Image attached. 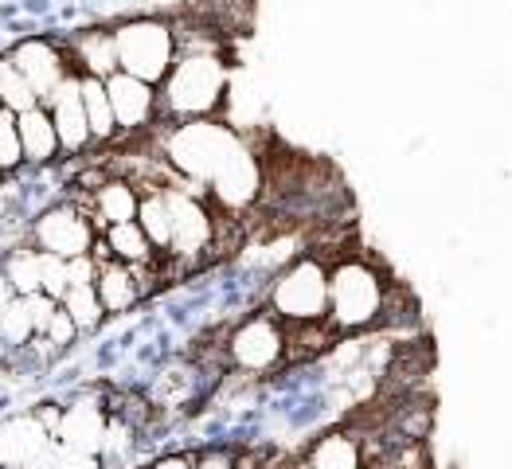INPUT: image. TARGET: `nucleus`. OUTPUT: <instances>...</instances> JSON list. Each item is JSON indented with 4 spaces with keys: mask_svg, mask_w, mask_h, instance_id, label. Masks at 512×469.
Returning a JSON list of instances; mask_svg holds the SVG:
<instances>
[{
    "mask_svg": "<svg viewBox=\"0 0 512 469\" xmlns=\"http://www.w3.org/2000/svg\"><path fill=\"white\" fill-rule=\"evenodd\" d=\"M227 90H231V67L219 51H208V47L180 51V59L172 63L165 83L157 86L161 126L165 122L212 118L215 110L227 102Z\"/></svg>",
    "mask_w": 512,
    "mask_h": 469,
    "instance_id": "1",
    "label": "nucleus"
},
{
    "mask_svg": "<svg viewBox=\"0 0 512 469\" xmlns=\"http://www.w3.org/2000/svg\"><path fill=\"white\" fill-rule=\"evenodd\" d=\"M387 313L384 274L364 258H344L329 270V325L337 333H364Z\"/></svg>",
    "mask_w": 512,
    "mask_h": 469,
    "instance_id": "2",
    "label": "nucleus"
},
{
    "mask_svg": "<svg viewBox=\"0 0 512 469\" xmlns=\"http://www.w3.org/2000/svg\"><path fill=\"white\" fill-rule=\"evenodd\" d=\"M270 313L290 329H317L325 317H329V266L317 255H301L290 258L274 282H270V294H266Z\"/></svg>",
    "mask_w": 512,
    "mask_h": 469,
    "instance_id": "3",
    "label": "nucleus"
},
{
    "mask_svg": "<svg viewBox=\"0 0 512 469\" xmlns=\"http://www.w3.org/2000/svg\"><path fill=\"white\" fill-rule=\"evenodd\" d=\"M239 145V133L215 118H196V122H169V129L161 133V149L165 161L180 172L192 188H208L215 169L223 165V157Z\"/></svg>",
    "mask_w": 512,
    "mask_h": 469,
    "instance_id": "4",
    "label": "nucleus"
},
{
    "mask_svg": "<svg viewBox=\"0 0 512 469\" xmlns=\"http://www.w3.org/2000/svg\"><path fill=\"white\" fill-rule=\"evenodd\" d=\"M114 43H118V71L153 86L165 83L172 63L180 59V32L165 16H129L114 24Z\"/></svg>",
    "mask_w": 512,
    "mask_h": 469,
    "instance_id": "5",
    "label": "nucleus"
},
{
    "mask_svg": "<svg viewBox=\"0 0 512 469\" xmlns=\"http://www.w3.org/2000/svg\"><path fill=\"white\" fill-rule=\"evenodd\" d=\"M172 208V243L165 255L172 262L196 266L215 247V215L192 188H165Z\"/></svg>",
    "mask_w": 512,
    "mask_h": 469,
    "instance_id": "6",
    "label": "nucleus"
},
{
    "mask_svg": "<svg viewBox=\"0 0 512 469\" xmlns=\"http://www.w3.org/2000/svg\"><path fill=\"white\" fill-rule=\"evenodd\" d=\"M262 188H266L262 157L255 153V145H247V141L239 137V145H235V149L223 157V165L215 169L208 192H212V200L223 212L239 215V212H247V208H255Z\"/></svg>",
    "mask_w": 512,
    "mask_h": 469,
    "instance_id": "7",
    "label": "nucleus"
},
{
    "mask_svg": "<svg viewBox=\"0 0 512 469\" xmlns=\"http://www.w3.org/2000/svg\"><path fill=\"white\" fill-rule=\"evenodd\" d=\"M286 344H290V333L286 325L274 317V313H255L247 317L231 337L223 344L227 360L243 372H270L278 368V360L286 356Z\"/></svg>",
    "mask_w": 512,
    "mask_h": 469,
    "instance_id": "8",
    "label": "nucleus"
},
{
    "mask_svg": "<svg viewBox=\"0 0 512 469\" xmlns=\"http://www.w3.org/2000/svg\"><path fill=\"white\" fill-rule=\"evenodd\" d=\"M32 243L47 251V255L59 258H79L90 255L94 243H98V231H94V215L75 208V204H55L32 219Z\"/></svg>",
    "mask_w": 512,
    "mask_h": 469,
    "instance_id": "9",
    "label": "nucleus"
},
{
    "mask_svg": "<svg viewBox=\"0 0 512 469\" xmlns=\"http://www.w3.org/2000/svg\"><path fill=\"white\" fill-rule=\"evenodd\" d=\"M8 59H12V63L20 67V75L32 83V90L40 94V102H47V98L59 90V83L75 71L67 47L55 43L51 36H28V40H20L8 51Z\"/></svg>",
    "mask_w": 512,
    "mask_h": 469,
    "instance_id": "10",
    "label": "nucleus"
},
{
    "mask_svg": "<svg viewBox=\"0 0 512 469\" xmlns=\"http://www.w3.org/2000/svg\"><path fill=\"white\" fill-rule=\"evenodd\" d=\"M106 427H110V407L98 395H75L59 415L55 442L67 446V450L102 454L106 450Z\"/></svg>",
    "mask_w": 512,
    "mask_h": 469,
    "instance_id": "11",
    "label": "nucleus"
},
{
    "mask_svg": "<svg viewBox=\"0 0 512 469\" xmlns=\"http://www.w3.org/2000/svg\"><path fill=\"white\" fill-rule=\"evenodd\" d=\"M106 94H110V106H114V118H118V133H145L161 122V102H157V86L141 83L126 71H114L106 79Z\"/></svg>",
    "mask_w": 512,
    "mask_h": 469,
    "instance_id": "12",
    "label": "nucleus"
},
{
    "mask_svg": "<svg viewBox=\"0 0 512 469\" xmlns=\"http://www.w3.org/2000/svg\"><path fill=\"white\" fill-rule=\"evenodd\" d=\"M43 106H47V114H51V122H55V133H59L63 153H86V145H94L90 126H86L83 75H79V71H71Z\"/></svg>",
    "mask_w": 512,
    "mask_h": 469,
    "instance_id": "13",
    "label": "nucleus"
},
{
    "mask_svg": "<svg viewBox=\"0 0 512 469\" xmlns=\"http://www.w3.org/2000/svg\"><path fill=\"white\" fill-rule=\"evenodd\" d=\"M94 290H98V301H102L106 313H126V309H133L137 301L153 290V282L141 270L126 266V262L102 255L98 258V274H94Z\"/></svg>",
    "mask_w": 512,
    "mask_h": 469,
    "instance_id": "14",
    "label": "nucleus"
},
{
    "mask_svg": "<svg viewBox=\"0 0 512 469\" xmlns=\"http://www.w3.org/2000/svg\"><path fill=\"white\" fill-rule=\"evenodd\" d=\"M47 446H55V434L43 427L36 411H24L0 423V466H28Z\"/></svg>",
    "mask_w": 512,
    "mask_h": 469,
    "instance_id": "15",
    "label": "nucleus"
},
{
    "mask_svg": "<svg viewBox=\"0 0 512 469\" xmlns=\"http://www.w3.org/2000/svg\"><path fill=\"white\" fill-rule=\"evenodd\" d=\"M94 255L118 258V262H126V266L141 270V274H145V270H153V266L161 262V251L149 243V235H145V227H141L137 219L106 227V235L94 243Z\"/></svg>",
    "mask_w": 512,
    "mask_h": 469,
    "instance_id": "16",
    "label": "nucleus"
},
{
    "mask_svg": "<svg viewBox=\"0 0 512 469\" xmlns=\"http://www.w3.org/2000/svg\"><path fill=\"white\" fill-rule=\"evenodd\" d=\"M67 55H71V67L79 75L90 79H110L118 71V43H114V28H86L75 32L67 43Z\"/></svg>",
    "mask_w": 512,
    "mask_h": 469,
    "instance_id": "17",
    "label": "nucleus"
},
{
    "mask_svg": "<svg viewBox=\"0 0 512 469\" xmlns=\"http://www.w3.org/2000/svg\"><path fill=\"white\" fill-rule=\"evenodd\" d=\"M16 129H20V145H24V165H51L63 153L55 122H51L43 102L24 110V114H16Z\"/></svg>",
    "mask_w": 512,
    "mask_h": 469,
    "instance_id": "18",
    "label": "nucleus"
},
{
    "mask_svg": "<svg viewBox=\"0 0 512 469\" xmlns=\"http://www.w3.org/2000/svg\"><path fill=\"white\" fill-rule=\"evenodd\" d=\"M90 204H94L90 208L94 223H102V227L129 223V219H137V208H141V188L133 180H126V176H114V180H102L94 188Z\"/></svg>",
    "mask_w": 512,
    "mask_h": 469,
    "instance_id": "19",
    "label": "nucleus"
},
{
    "mask_svg": "<svg viewBox=\"0 0 512 469\" xmlns=\"http://www.w3.org/2000/svg\"><path fill=\"white\" fill-rule=\"evenodd\" d=\"M313 469H364V442L348 430H333V434H321L313 446H309V458Z\"/></svg>",
    "mask_w": 512,
    "mask_h": 469,
    "instance_id": "20",
    "label": "nucleus"
},
{
    "mask_svg": "<svg viewBox=\"0 0 512 469\" xmlns=\"http://www.w3.org/2000/svg\"><path fill=\"white\" fill-rule=\"evenodd\" d=\"M0 270H4V278L12 282V290H16L20 298L40 294L43 290V251L36 243L12 247V251L4 255V262H0Z\"/></svg>",
    "mask_w": 512,
    "mask_h": 469,
    "instance_id": "21",
    "label": "nucleus"
},
{
    "mask_svg": "<svg viewBox=\"0 0 512 469\" xmlns=\"http://www.w3.org/2000/svg\"><path fill=\"white\" fill-rule=\"evenodd\" d=\"M137 223L145 227V235H149V243L161 251H169L172 243V208H169V192L161 188V184H153V188H145L141 192V208H137Z\"/></svg>",
    "mask_w": 512,
    "mask_h": 469,
    "instance_id": "22",
    "label": "nucleus"
},
{
    "mask_svg": "<svg viewBox=\"0 0 512 469\" xmlns=\"http://www.w3.org/2000/svg\"><path fill=\"white\" fill-rule=\"evenodd\" d=\"M83 106H86L90 137H94L98 145L114 141V137H118V118H114V106H110V94H106V83H102V79L83 75Z\"/></svg>",
    "mask_w": 512,
    "mask_h": 469,
    "instance_id": "23",
    "label": "nucleus"
},
{
    "mask_svg": "<svg viewBox=\"0 0 512 469\" xmlns=\"http://www.w3.org/2000/svg\"><path fill=\"white\" fill-rule=\"evenodd\" d=\"M32 106H40V94L32 90V83L20 75V67L8 55H0V110L24 114Z\"/></svg>",
    "mask_w": 512,
    "mask_h": 469,
    "instance_id": "24",
    "label": "nucleus"
},
{
    "mask_svg": "<svg viewBox=\"0 0 512 469\" xmlns=\"http://www.w3.org/2000/svg\"><path fill=\"white\" fill-rule=\"evenodd\" d=\"M59 305L71 313V321H75L79 333H94L102 325V317H106V309H102L94 286H67V294L59 298Z\"/></svg>",
    "mask_w": 512,
    "mask_h": 469,
    "instance_id": "25",
    "label": "nucleus"
},
{
    "mask_svg": "<svg viewBox=\"0 0 512 469\" xmlns=\"http://www.w3.org/2000/svg\"><path fill=\"white\" fill-rule=\"evenodd\" d=\"M0 341L8 348H28L36 341V325H32V313H28V301L16 298L4 313H0Z\"/></svg>",
    "mask_w": 512,
    "mask_h": 469,
    "instance_id": "26",
    "label": "nucleus"
},
{
    "mask_svg": "<svg viewBox=\"0 0 512 469\" xmlns=\"http://www.w3.org/2000/svg\"><path fill=\"white\" fill-rule=\"evenodd\" d=\"M24 169V145H20V129H16V114L0 110V176Z\"/></svg>",
    "mask_w": 512,
    "mask_h": 469,
    "instance_id": "27",
    "label": "nucleus"
},
{
    "mask_svg": "<svg viewBox=\"0 0 512 469\" xmlns=\"http://www.w3.org/2000/svg\"><path fill=\"white\" fill-rule=\"evenodd\" d=\"M384 469H430L427 446L423 442H395L384 458Z\"/></svg>",
    "mask_w": 512,
    "mask_h": 469,
    "instance_id": "28",
    "label": "nucleus"
},
{
    "mask_svg": "<svg viewBox=\"0 0 512 469\" xmlns=\"http://www.w3.org/2000/svg\"><path fill=\"white\" fill-rule=\"evenodd\" d=\"M67 286H71V278H67V258L47 255V251H43V290L40 294L59 301L63 294H67Z\"/></svg>",
    "mask_w": 512,
    "mask_h": 469,
    "instance_id": "29",
    "label": "nucleus"
},
{
    "mask_svg": "<svg viewBox=\"0 0 512 469\" xmlns=\"http://www.w3.org/2000/svg\"><path fill=\"white\" fill-rule=\"evenodd\" d=\"M75 337H79V329H75L71 313L59 305V309H55V317H51V325L43 329V341L51 344L55 352H63V348H71V344H75Z\"/></svg>",
    "mask_w": 512,
    "mask_h": 469,
    "instance_id": "30",
    "label": "nucleus"
},
{
    "mask_svg": "<svg viewBox=\"0 0 512 469\" xmlns=\"http://www.w3.org/2000/svg\"><path fill=\"white\" fill-rule=\"evenodd\" d=\"M28 313H32V325H36V337H43V329L51 325V317H55V309H59V301L47 298V294H28Z\"/></svg>",
    "mask_w": 512,
    "mask_h": 469,
    "instance_id": "31",
    "label": "nucleus"
},
{
    "mask_svg": "<svg viewBox=\"0 0 512 469\" xmlns=\"http://www.w3.org/2000/svg\"><path fill=\"white\" fill-rule=\"evenodd\" d=\"M55 469H102V454H83V450H67V446H59Z\"/></svg>",
    "mask_w": 512,
    "mask_h": 469,
    "instance_id": "32",
    "label": "nucleus"
},
{
    "mask_svg": "<svg viewBox=\"0 0 512 469\" xmlns=\"http://www.w3.org/2000/svg\"><path fill=\"white\" fill-rule=\"evenodd\" d=\"M196 469H239V462L227 454V450H204L196 458Z\"/></svg>",
    "mask_w": 512,
    "mask_h": 469,
    "instance_id": "33",
    "label": "nucleus"
},
{
    "mask_svg": "<svg viewBox=\"0 0 512 469\" xmlns=\"http://www.w3.org/2000/svg\"><path fill=\"white\" fill-rule=\"evenodd\" d=\"M153 469H196L192 458H184V454H169V458H161Z\"/></svg>",
    "mask_w": 512,
    "mask_h": 469,
    "instance_id": "34",
    "label": "nucleus"
},
{
    "mask_svg": "<svg viewBox=\"0 0 512 469\" xmlns=\"http://www.w3.org/2000/svg\"><path fill=\"white\" fill-rule=\"evenodd\" d=\"M16 298H20V294L12 290V282H8V278H4V270H0V313H4Z\"/></svg>",
    "mask_w": 512,
    "mask_h": 469,
    "instance_id": "35",
    "label": "nucleus"
},
{
    "mask_svg": "<svg viewBox=\"0 0 512 469\" xmlns=\"http://www.w3.org/2000/svg\"><path fill=\"white\" fill-rule=\"evenodd\" d=\"M290 469H313V466H309V462H298V466H290Z\"/></svg>",
    "mask_w": 512,
    "mask_h": 469,
    "instance_id": "36",
    "label": "nucleus"
},
{
    "mask_svg": "<svg viewBox=\"0 0 512 469\" xmlns=\"http://www.w3.org/2000/svg\"><path fill=\"white\" fill-rule=\"evenodd\" d=\"M0 469H24V466H0Z\"/></svg>",
    "mask_w": 512,
    "mask_h": 469,
    "instance_id": "37",
    "label": "nucleus"
}]
</instances>
